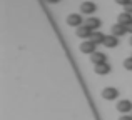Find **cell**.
<instances>
[{"label":"cell","mask_w":132,"mask_h":120,"mask_svg":"<svg viewBox=\"0 0 132 120\" xmlns=\"http://www.w3.org/2000/svg\"><path fill=\"white\" fill-rule=\"evenodd\" d=\"M117 23H120V25H124V27H129L132 23V15L127 13V12L119 13V17H117Z\"/></svg>","instance_id":"cell-6"},{"label":"cell","mask_w":132,"mask_h":120,"mask_svg":"<svg viewBox=\"0 0 132 120\" xmlns=\"http://www.w3.org/2000/svg\"><path fill=\"white\" fill-rule=\"evenodd\" d=\"M130 45H132V37H130Z\"/></svg>","instance_id":"cell-20"},{"label":"cell","mask_w":132,"mask_h":120,"mask_svg":"<svg viewBox=\"0 0 132 120\" xmlns=\"http://www.w3.org/2000/svg\"><path fill=\"white\" fill-rule=\"evenodd\" d=\"M104 45H105L107 49H114V47L119 45V39L114 37V35H109V37H105V40H104Z\"/></svg>","instance_id":"cell-12"},{"label":"cell","mask_w":132,"mask_h":120,"mask_svg":"<svg viewBox=\"0 0 132 120\" xmlns=\"http://www.w3.org/2000/svg\"><path fill=\"white\" fill-rule=\"evenodd\" d=\"M124 67H126L127 70H132V57H129V59L124 60Z\"/></svg>","instance_id":"cell-14"},{"label":"cell","mask_w":132,"mask_h":120,"mask_svg":"<svg viewBox=\"0 0 132 120\" xmlns=\"http://www.w3.org/2000/svg\"><path fill=\"white\" fill-rule=\"evenodd\" d=\"M95 47H97V43L95 42H92V40H85V42H82V45H80V50L84 53H95Z\"/></svg>","instance_id":"cell-3"},{"label":"cell","mask_w":132,"mask_h":120,"mask_svg":"<svg viewBox=\"0 0 132 120\" xmlns=\"http://www.w3.org/2000/svg\"><path fill=\"white\" fill-rule=\"evenodd\" d=\"M67 23L70 27H80L82 25V17H80V13H70V15L67 17Z\"/></svg>","instance_id":"cell-4"},{"label":"cell","mask_w":132,"mask_h":120,"mask_svg":"<svg viewBox=\"0 0 132 120\" xmlns=\"http://www.w3.org/2000/svg\"><path fill=\"white\" fill-rule=\"evenodd\" d=\"M126 33H127V27L120 25V23H116V25L112 27V35L117 37V39H120V37L126 35Z\"/></svg>","instance_id":"cell-9"},{"label":"cell","mask_w":132,"mask_h":120,"mask_svg":"<svg viewBox=\"0 0 132 120\" xmlns=\"http://www.w3.org/2000/svg\"><path fill=\"white\" fill-rule=\"evenodd\" d=\"M90 60H92L94 65H100V63H105L107 62V57H105V53H102V52H95V53L90 55Z\"/></svg>","instance_id":"cell-7"},{"label":"cell","mask_w":132,"mask_h":120,"mask_svg":"<svg viewBox=\"0 0 132 120\" xmlns=\"http://www.w3.org/2000/svg\"><path fill=\"white\" fill-rule=\"evenodd\" d=\"M117 110L120 112V114H127V112L132 110V102L130 100H120L119 104H117Z\"/></svg>","instance_id":"cell-8"},{"label":"cell","mask_w":132,"mask_h":120,"mask_svg":"<svg viewBox=\"0 0 132 120\" xmlns=\"http://www.w3.org/2000/svg\"><path fill=\"white\" fill-rule=\"evenodd\" d=\"M89 40H92V42H95V43H104L105 35H104L102 32H99V30H95V32H92V37H90Z\"/></svg>","instance_id":"cell-13"},{"label":"cell","mask_w":132,"mask_h":120,"mask_svg":"<svg viewBox=\"0 0 132 120\" xmlns=\"http://www.w3.org/2000/svg\"><path fill=\"white\" fill-rule=\"evenodd\" d=\"M127 32H130V33H132V23H130L129 27H127Z\"/></svg>","instance_id":"cell-19"},{"label":"cell","mask_w":132,"mask_h":120,"mask_svg":"<svg viewBox=\"0 0 132 120\" xmlns=\"http://www.w3.org/2000/svg\"><path fill=\"white\" fill-rule=\"evenodd\" d=\"M102 97L105 98V100H116L117 97H119V90H117L116 87H107L102 90Z\"/></svg>","instance_id":"cell-1"},{"label":"cell","mask_w":132,"mask_h":120,"mask_svg":"<svg viewBox=\"0 0 132 120\" xmlns=\"http://www.w3.org/2000/svg\"><path fill=\"white\" fill-rule=\"evenodd\" d=\"M94 70H95V73L97 75H107L110 72V65L107 63H100V65H95V67H94Z\"/></svg>","instance_id":"cell-11"},{"label":"cell","mask_w":132,"mask_h":120,"mask_svg":"<svg viewBox=\"0 0 132 120\" xmlns=\"http://www.w3.org/2000/svg\"><path fill=\"white\" fill-rule=\"evenodd\" d=\"M48 3H57V2H60V0H47Z\"/></svg>","instance_id":"cell-18"},{"label":"cell","mask_w":132,"mask_h":120,"mask_svg":"<svg viewBox=\"0 0 132 120\" xmlns=\"http://www.w3.org/2000/svg\"><path fill=\"white\" fill-rule=\"evenodd\" d=\"M92 32H94V30L89 29L85 23H84V25H80V27H77V30H75L77 37H80V39H90V37H92Z\"/></svg>","instance_id":"cell-2"},{"label":"cell","mask_w":132,"mask_h":120,"mask_svg":"<svg viewBox=\"0 0 132 120\" xmlns=\"http://www.w3.org/2000/svg\"><path fill=\"white\" fill-rule=\"evenodd\" d=\"M85 25H87L89 29H92V30H97L100 25H102V22H100V19H97V17H89V19L85 20Z\"/></svg>","instance_id":"cell-10"},{"label":"cell","mask_w":132,"mask_h":120,"mask_svg":"<svg viewBox=\"0 0 132 120\" xmlns=\"http://www.w3.org/2000/svg\"><path fill=\"white\" fill-rule=\"evenodd\" d=\"M95 10H97V5L94 2H84L80 5V12L82 13H87V15H92Z\"/></svg>","instance_id":"cell-5"},{"label":"cell","mask_w":132,"mask_h":120,"mask_svg":"<svg viewBox=\"0 0 132 120\" xmlns=\"http://www.w3.org/2000/svg\"><path fill=\"white\" fill-rule=\"evenodd\" d=\"M126 12H127V13H130V15H132V0H130V2H129V3L126 5Z\"/></svg>","instance_id":"cell-15"},{"label":"cell","mask_w":132,"mask_h":120,"mask_svg":"<svg viewBox=\"0 0 132 120\" xmlns=\"http://www.w3.org/2000/svg\"><path fill=\"white\" fill-rule=\"evenodd\" d=\"M119 120H132V117H129V115H122Z\"/></svg>","instance_id":"cell-17"},{"label":"cell","mask_w":132,"mask_h":120,"mask_svg":"<svg viewBox=\"0 0 132 120\" xmlns=\"http://www.w3.org/2000/svg\"><path fill=\"white\" fill-rule=\"evenodd\" d=\"M116 2H117V3H119V5H124V7H126V5H127V3H129V2H130V0H116Z\"/></svg>","instance_id":"cell-16"}]
</instances>
